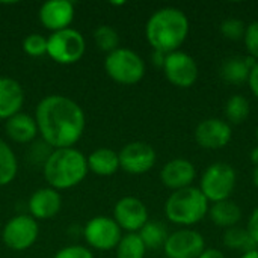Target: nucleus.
Instances as JSON below:
<instances>
[{
	"label": "nucleus",
	"instance_id": "f257e3e1",
	"mask_svg": "<svg viewBox=\"0 0 258 258\" xmlns=\"http://www.w3.org/2000/svg\"><path fill=\"white\" fill-rule=\"evenodd\" d=\"M38 133L53 150L73 148L86 125L83 109L65 95H48L42 98L35 112Z\"/></svg>",
	"mask_w": 258,
	"mask_h": 258
},
{
	"label": "nucleus",
	"instance_id": "f03ea898",
	"mask_svg": "<svg viewBox=\"0 0 258 258\" xmlns=\"http://www.w3.org/2000/svg\"><path fill=\"white\" fill-rule=\"evenodd\" d=\"M189 35V18L178 8L157 9L147 21L145 36L148 44L165 54L177 51Z\"/></svg>",
	"mask_w": 258,
	"mask_h": 258
},
{
	"label": "nucleus",
	"instance_id": "7ed1b4c3",
	"mask_svg": "<svg viewBox=\"0 0 258 258\" xmlns=\"http://www.w3.org/2000/svg\"><path fill=\"white\" fill-rule=\"evenodd\" d=\"M42 172L50 187L65 190L80 184L89 169L86 157L73 147L53 150L44 160Z\"/></svg>",
	"mask_w": 258,
	"mask_h": 258
},
{
	"label": "nucleus",
	"instance_id": "20e7f679",
	"mask_svg": "<svg viewBox=\"0 0 258 258\" xmlns=\"http://www.w3.org/2000/svg\"><path fill=\"white\" fill-rule=\"evenodd\" d=\"M165 215L177 225H195L209 215V201L200 187L180 189L172 192L166 200Z\"/></svg>",
	"mask_w": 258,
	"mask_h": 258
},
{
	"label": "nucleus",
	"instance_id": "39448f33",
	"mask_svg": "<svg viewBox=\"0 0 258 258\" xmlns=\"http://www.w3.org/2000/svg\"><path fill=\"white\" fill-rule=\"evenodd\" d=\"M104 70L119 85H136L145 76V62L136 51L119 47L106 56Z\"/></svg>",
	"mask_w": 258,
	"mask_h": 258
},
{
	"label": "nucleus",
	"instance_id": "423d86ee",
	"mask_svg": "<svg viewBox=\"0 0 258 258\" xmlns=\"http://www.w3.org/2000/svg\"><path fill=\"white\" fill-rule=\"evenodd\" d=\"M236 171L231 165L218 162L210 165L200 183V190L210 203H219L230 198L236 187Z\"/></svg>",
	"mask_w": 258,
	"mask_h": 258
},
{
	"label": "nucleus",
	"instance_id": "0eeeda50",
	"mask_svg": "<svg viewBox=\"0 0 258 258\" xmlns=\"http://www.w3.org/2000/svg\"><path fill=\"white\" fill-rule=\"evenodd\" d=\"M86 50L83 35L76 29H63L53 32L47 38V54L57 63L70 65L80 60Z\"/></svg>",
	"mask_w": 258,
	"mask_h": 258
},
{
	"label": "nucleus",
	"instance_id": "6e6552de",
	"mask_svg": "<svg viewBox=\"0 0 258 258\" xmlns=\"http://www.w3.org/2000/svg\"><path fill=\"white\" fill-rule=\"evenodd\" d=\"M39 234L36 219L29 215L12 218L3 228V243L12 251H26L35 245Z\"/></svg>",
	"mask_w": 258,
	"mask_h": 258
},
{
	"label": "nucleus",
	"instance_id": "1a4fd4ad",
	"mask_svg": "<svg viewBox=\"0 0 258 258\" xmlns=\"http://www.w3.org/2000/svg\"><path fill=\"white\" fill-rule=\"evenodd\" d=\"M121 231L122 230L112 218L95 216L85 225L83 236L89 246L98 251H109L118 246L122 237Z\"/></svg>",
	"mask_w": 258,
	"mask_h": 258
},
{
	"label": "nucleus",
	"instance_id": "9d476101",
	"mask_svg": "<svg viewBox=\"0 0 258 258\" xmlns=\"http://www.w3.org/2000/svg\"><path fill=\"white\" fill-rule=\"evenodd\" d=\"M163 73L166 79L177 88H190L200 74L195 59L190 54L178 50L166 54Z\"/></svg>",
	"mask_w": 258,
	"mask_h": 258
},
{
	"label": "nucleus",
	"instance_id": "9b49d317",
	"mask_svg": "<svg viewBox=\"0 0 258 258\" xmlns=\"http://www.w3.org/2000/svg\"><path fill=\"white\" fill-rule=\"evenodd\" d=\"M204 249V237L195 230H178L169 234L163 245L166 258H198Z\"/></svg>",
	"mask_w": 258,
	"mask_h": 258
},
{
	"label": "nucleus",
	"instance_id": "f8f14e48",
	"mask_svg": "<svg viewBox=\"0 0 258 258\" xmlns=\"http://www.w3.org/2000/svg\"><path fill=\"white\" fill-rule=\"evenodd\" d=\"M119 168H122L128 174H145L156 163V151L147 142H130L119 153Z\"/></svg>",
	"mask_w": 258,
	"mask_h": 258
},
{
	"label": "nucleus",
	"instance_id": "ddd939ff",
	"mask_svg": "<svg viewBox=\"0 0 258 258\" xmlns=\"http://www.w3.org/2000/svg\"><path fill=\"white\" fill-rule=\"evenodd\" d=\"M113 221L127 233H139L148 222V210L139 198L124 197L115 204Z\"/></svg>",
	"mask_w": 258,
	"mask_h": 258
},
{
	"label": "nucleus",
	"instance_id": "4468645a",
	"mask_svg": "<svg viewBox=\"0 0 258 258\" xmlns=\"http://www.w3.org/2000/svg\"><path fill=\"white\" fill-rule=\"evenodd\" d=\"M233 136L231 127L227 121L219 118H209L201 121L195 128V141L201 148L219 150L230 144Z\"/></svg>",
	"mask_w": 258,
	"mask_h": 258
},
{
	"label": "nucleus",
	"instance_id": "2eb2a0df",
	"mask_svg": "<svg viewBox=\"0 0 258 258\" xmlns=\"http://www.w3.org/2000/svg\"><path fill=\"white\" fill-rule=\"evenodd\" d=\"M74 18V6L68 0H48L39 8L41 24L51 30L59 32L68 29Z\"/></svg>",
	"mask_w": 258,
	"mask_h": 258
},
{
	"label": "nucleus",
	"instance_id": "dca6fc26",
	"mask_svg": "<svg viewBox=\"0 0 258 258\" xmlns=\"http://www.w3.org/2000/svg\"><path fill=\"white\" fill-rule=\"evenodd\" d=\"M197 177V169L186 159H172L160 171V180L168 187L175 190L190 187Z\"/></svg>",
	"mask_w": 258,
	"mask_h": 258
},
{
	"label": "nucleus",
	"instance_id": "f3484780",
	"mask_svg": "<svg viewBox=\"0 0 258 258\" xmlns=\"http://www.w3.org/2000/svg\"><path fill=\"white\" fill-rule=\"evenodd\" d=\"M62 207L60 194L53 187H42L32 194L29 198V212L33 219H51Z\"/></svg>",
	"mask_w": 258,
	"mask_h": 258
},
{
	"label": "nucleus",
	"instance_id": "a211bd4d",
	"mask_svg": "<svg viewBox=\"0 0 258 258\" xmlns=\"http://www.w3.org/2000/svg\"><path fill=\"white\" fill-rule=\"evenodd\" d=\"M24 104L21 85L11 77H0V119H9L20 113Z\"/></svg>",
	"mask_w": 258,
	"mask_h": 258
},
{
	"label": "nucleus",
	"instance_id": "6ab92c4d",
	"mask_svg": "<svg viewBox=\"0 0 258 258\" xmlns=\"http://www.w3.org/2000/svg\"><path fill=\"white\" fill-rule=\"evenodd\" d=\"M257 60L251 56H231L225 59L221 65V77L231 85H243L248 82L252 68Z\"/></svg>",
	"mask_w": 258,
	"mask_h": 258
},
{
	"label": "nucleus",
	"instance_id": "aec40b11",
	"mask_svg": "<svg viewBox=\"0 0 258 258\" xmlns=\"http://www.w3.org/2000/svg\"><path fill=\"white\" fill-rule=\"evenodd\" d=\"M6 135L11 141L17 144H27L32 142L38 135V125L33 116L27 113H17L6 121Z\"/></svg>",
	"mask_w": 258,
	"mask_h": 258
},
{
	"label": "nucleus",
	"instance_id": "412c9836",
	"mask_svg": "<svg viewBox=\"0 0 258 258\" xmlns=\"http://www.w3.org/2000/svg\"><path fill=\"white\" fill-rule=\"evenodd\" d=\"M86 162H88V169L101 177L113 175L119 169L118 153L109 148H98L92 151L86 157Z\"/></svg>",
	"mask_w": 258,
	"mask_h": 258
},
{
	"label": "nucleus",
	"instance_id": "4be33fe9",
	"mask_svg": "<svg viewBox=\"0 0 258 258\" xmlns=\"http://www.w3.org/2000/svg\"><path fill=\"white\" fill-rule=\"evenodd\" d=\"M209 216L215 225L228 230L240 222L242 209L234 201L225 200V201L213 203V206L209 207Z\"/></svg>",
	"mask_w": 258,
	"mask_h": 258
},
{
	"label": "nucleus",
	"instance_id": "5701e85b",
	"mask_svg": "<svg viewBox=\"0 0 258 258\" xmlns=\"http://www.w3.org/2000/svg\"><path fill=\"white\" fill-rule=\"evenodd\" d=\"M224 245L233 251H240V252H249L257 249V243L252 240L246 228L242 227H233L225 230L224 233Z\"/></svg>",
	"mask_w": 258,
	"mask_h": 258
},
{
	"label": "nucleus",
	"instance_id": "b1692460",
	"mask_svg": "<svg viewBox=\"0 0 258 258\" xmlns=\"http://www.w3.org/2000/svg\"><path fill=\"white\" fill-rule=\"evenodd\" d=\"M139 237L142 239L145 248L148 249H159L163 248L166 239H168V230L162 222H156V221H148L141 231L138 233Z\"/></svg>",
	"mask_w": 258,
	"mask_h": 258
},
{
	"label": "nucleus",
	"instance_id": "393cba45",
	"mask_svg": "<svg viewBox=\"0 0 258 258\" xmlns=\"http://www.w3.org/2000/svg\"><path fill=\"white\" fill-rule=\"evenodd\" d=\"M17 171L18 163L15 153L6 142L0 141V187L12 183L17 175Z\"/></svg>",
	"mask_w": 258,
	"mask_h": 258
},
{
	"label": "nucleus",
	"instance_id": "a878e982",
	"mask_svg": "<svg viewBox=\"0 0 258 258\" xmlns=\"http://www.w3.org/2000/svg\"><path fill=\"white\" fill-rule=\"evenodd\" d=\"M145 245L138 233H127L116 246V258H144Z\"/></svg>",
	"mask_w": 258,
	"mask_h": 258
},
{
	"label": "nucleus",
	"instance_id": "bb28decb",
	"mask_svg": "<svg viewBox=\"0 0 258 258\" xmlns=\"http://www.w3.org/2000/svg\"><path fill=\"white\" fill-rule=\"evenodd\" d=\"M251 112V106L246 97L233 95L225 104V116L231 124H242Z\"/></svg>",
	"mask_w": 258,
	"mask_h": 258
},
{
	"label": "nucleus",
	"instance_id": "cd10ccee",
	"mask_svg": "<svg viewBox=\"0 0 258 258\" xmlns=\"http://www.w3.org/2000/svg\"><path fill=\"white\" fill-rule=\"evenodd\" d=\"M94 41L98 45V48L106 51L107 54L119 48V35L112 26L107 24L98 26L94 30Z\"/></svg>",
	"mask_w": 258,
	"mask_h": 258
},
{
	"label": "nucleus",
	"instance_id": "c85d7f7f",
	"mask_svg": "<svg viewBox=\"0 0 258 258\" xmlns=\"http://www.w3.org/2000/svg\"><path fill=\"white\" fill-rule=\"evenodd\" d=\"M23 50L32 57L47 54V38L39 33H30L23 41Z\"/></svg>",
	"mask_w": 258,
	"mask_h": 258
},
{
	"label": "nucleus",
	"instance_id": "c756f323",
	"mask_svg": "<svg viewBox=\"0 0 258 258\" xmlns=\"http://www.w3.org/2000/svg\"><path fill=\"white\" fill-rule=\"evenodd\" d=\"M246 32V24L239 18H227L221 23V33L230 41L243 39Z\"/></svg>",
	"mask_w": 258,
	"mask_h": 258
},
{
	"label": "nucleus",
	"instance_id": "7c9ffc66",
	"mask_svg": "<svg viewBox=\"0 0 258 258\" xmlns=\"http://www.w3.org/2000/svg\"><path fill=\"white\" fill-rule=\"evenodd\" d=\"M243 42H245L248 56H251L252 59H255L258 62V20L249 23L246 26Z\"/></svg>",
	"mask_w": 258,
	"mask_h": 258
},
{
	"label": "nucleus",
	"instance_id": "2f4dec72",
	"mask_svg": "<svg viewBox=\"0 0 258 258\" xmlns=\"http://www.w3.org/2000/svg\"><path fill=\"white\" fill-rule=\"evenodd\" d=\"M53 258H94L92 252L82 245H71L59 249Z\"/></svg>",
	"mask_w": 258,
	"mask_h": 258
},
{
	"label": "nucleus",
	"instance_id": "473e14b6",
	"mask_svg": "<svg viewBox=\"0 0 258 258\" xmlns=\"http://www.w3.org/2000/svg\"><path fill=\"white\" fill-rule=\"evenodd\" d=\"M246 230H248L249 236L252 237V240L258 245V207L252 212V215H251V218L248 221V228Z\"/></svg>",
	"mask_w": 258,
	"mask_h": 258
},
{
	"label": "nucleus",
	"instance_id": "72a5a7b5",
	"mask_svg": "<svg viewBox=\"0 0 258 258\" xmlns=\"http://www.w3.org/2000/svg\"><path fill=\"white\" fill-rule=\"evenodd\" d=\"M248 85L252 91V94L258 98V62L255 63V67L252 68L251 74H249V79H248Z\"/></svg>",
	"mask_w": 258,
	"mask_h": 258
},
{
	"label": "nucleus",
	"instance_id": "f704fd0d",
	"mask_svg": "<svg viewBox=\"0 0 258 258\" xmlns=\"http://www.w3.org/2000/svg\"><path fill=\"white\" fill-rule=\"evenodd\" d=\"M198 258H225L224 252L216 249V248H210V249H204L203 254Z\"/></svg>",
	"mask_w": 258,
	"mask_h": 258
},
{
	"label": "nucleus",
	"instance_id": "c9c22d12",
	"mask_svg": "<svg viewBox=\"0 0 258 258\" xmlns=\"http://www.w3.org/2000/svg\"><path fill=\"white\" fill-rule=\"evenodd\" d=\"M165 59H166V54H165V53H162V51H156V50H154V53H153V63H154V65H157V67L163 68Z\"/></svg>",
	"mask_w": 258,
	"mask_h": 258
},
{
	"label": "nucleus",
	"instance_id": "e433bc0d",
	"mask_svg": "<svg viewBox=\"0 0 258 258\" xmlns=\"http://www.w3.org/2000/svg\"><path fill=\"white\" fill-rule=\"evenodd\" d=\"M240 258H258V249L249 251V252H245V254H242V257Z\"/></svg>",
	"mask_w": 258,
	"mask_h": 258
},
{
	"label": "nucleus",
	"instance_id": "4c0bfd02",
	"mask_svg": "<svg viewBox=\"0 0 258 258\" xmlns=\"http://www.w3.org/2000/svg\"><path fill=\"white\" fill-rule=\"evenodd\" d=\"M252 181H254L255 187H258V165H255V168H254V172H252Z\"/></svg>",
	"mask_w": 258,
	"mask_h": 258
},
{
	"label": "nucleus",
	"instance_id": "58836bf2",
	"mask_svg": "<svg viewBox=\"0 0 258 258\" xmlns=\"http://www.w3.org/2000/svg\"><path fill=\"white\" fill-rule=\"evenodd\" d=\"M257 147H258V127H257Z\"/></svg>",
	"mask_w": 258,
	"mask_h": 258
}]
</instances>
